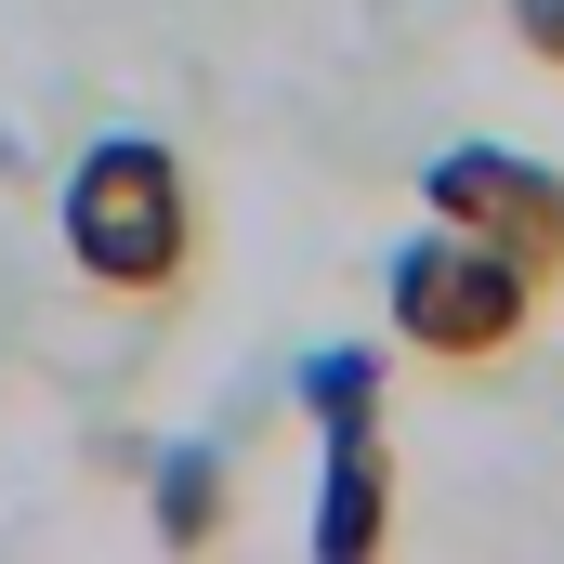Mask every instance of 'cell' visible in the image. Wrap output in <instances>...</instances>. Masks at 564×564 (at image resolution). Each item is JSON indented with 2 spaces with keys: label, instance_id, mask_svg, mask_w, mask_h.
Wrapping results in <instances>:
<instances>
[{
  "label": "cell",
  "instance_id": "cell-1",
  "mask_svg": "<svg viewBox=\"0 0 564 564\" xmlns=\"http://www.w3.org/2000/svg\"><path fill=\"white\" fill-rule=\"evenodd\" d=\"M66 263L93 302H119V315H171L184 289H197V250H210V210H197V171H184V144L158 132H93L66 158Z\"/></svg>",
  "mask_w": 564,
  "mask_h": 564
},
{
  "label": "cell",
  "instance_id": "cell-2",
  "mask_svg": "<svg viewBox=\"0 0 564 564\" xmlns=\"http://www.w3.org/2000/svg\"><path fill=\"white\" fill-rule=\"evenodd\" d=\"M539 302L552 289L525 276V263H499L486 237H459V224H433L421 237H394V263H381V328H394V355H421L446 381H499L525 341H539Z\"/></svg>",
  "mask_w": 564,
  "mask_h": 564
},
{
  "label": "cell",
  "instance_id": "cell-3",
  "mask_svg": "<svg viewBox=\"0 0 564 564\" xmlns=\"http://www.w3.org/2000/svg\"><path fill=\"white\" fill-rule=\"evenodd\" d=\"M421 210L486 237L499 263H525L539 289H564V171L525 144H433L421 158Z\"/></svg>",
  "mask_w": 564,
  "mask_h": 564
},
{
  "label": "cell",
  "instance_id": "cell-4",
  "mask_svg": "<svg viewBox=\"0 0 564 564\" xmlns=\"http://www.w3.org/2000/svg\"><path fill=\"white\" fill-rule=\"evenodd\" d=\"M394 552V446L381 421H328V459H315V564H368Z\"/></svg>",
  "mask_w": 564,
  "mask_h": 564
},
{
  "label": "cell",
  "instance_id": "cell-5",
  "mask_svg": "<svg viewBox=\"0 0 564 564\" xmlns=\"http://www.w3.org/2000/svg\"><path fill=\"white\" fill-rule=\"evenodd\" d=\"M144 525H158L171 552H224V539H237V473H224V446H171V459L144 473Z\"/></svg>",
  "mask_w": 564,
  "mask_h": 564
},
{
  "label": "cell",
  "instance_id": "cell-6",
  "mask_svg": "<svg viewBox=\"0 0 564 564\" xmlns=\"http://www.w3.org/2000/svg\"><path fill=\"white\" fill-rule=\"evenodd\" d=\"M302 408H315V433L328 421H381V355L368 341H315L302 355Z\"/></svg>",
  "mask_w": 564,
  "mask_h": 564
},
{
  "label": "cell",
  "instance_id": "cell-7",
  "mask_svg": "<svg viewBox=\"0 0 564 564\" xmlns=\"http://www.w3.org/2000/svg\"><path fill=\"white\" fill-rule=\"evenodd\" d=\"M499 40H512L539 79H564V0H499Z\"/></svg>",
  "mask_w": 564,
  "mask_h": 564
}]
</instances>
